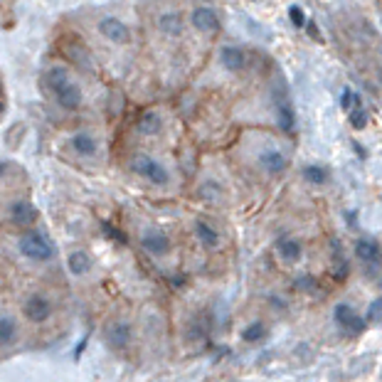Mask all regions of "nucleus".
<instances>
[{
    "instance_id": "f257e3e1",
    "label": "nucleus",
    "mask_w": 382,
    "mask_h": 382,
    "mask_svg": "<svg viewBox=\"0 0 382 382\" xmlns=\"http://www.w3.org/2000/svg\"><path fill=\"white\" fill-rule=\"evenodd\" d=\"M44 84H47V89L52 92L59 109H64V112H77V109L82 107L84 102L82 87L69 77V72L64 67H59V64L49 67L47 72H44Z\"/></svg>"
},
{
    "instance_id": "f03ea898",
    "label": "nucleus",
    "mask_w": 382,
    "mask_h": 382,
    "mask_svg": "<svg viewBox=\"0 0 382 382\" xmlns=\"http://www.w3.org/2000/svg\"><path fill=\"white\" fill-rule=\"evenodd\" d=\"M131 173H136L138 178L148 180L150 185H158V188H163V185L170 183V173L168 168H165L163 163H160L158 158H153V155L148 153H136L131 155Z\"/></svg>"
},
{
    "instance_id": "7ed1b4c3",
    "label": "nucleus",
    "mask_w": 382,
    "mask_h": 382,
    "mask_svg": "<svg viewBox=\"0 0 382 382\" xmlns=\"http://www.w3.org/2000/svg\"><path fill=\"white\" fill-rule=\"evenodd\" d=\"M18 249L30 261H49L54 256V244L49 242L47 234L37 232V229H30V232L20 234Z\"/></svg>"
},
{
    "instance_id": "20e7f679",
    "label": "nucleus",
    "mask_w": 382,
    "mask_h": 382,
    "mask_svg": "<svg viewBox=\"0 0 382 382\" xmlns=\"http://www.w3.org/2000/svg\"><path fill=\"white\" fill-rule=\"evenodd\" d=\"M333 321H335V326H338V328L343 330V333H348V335H360L365 328H368V321H365V316H360L358 311H355V306L345 304V301L335 304Z\"/></svg>"
},
{
    "instance_id": "39448f33",
    "label": "nucleus",
    "mask_w": 382,
    "mask_h": 382,
    "mask_svg": "<svg viewBox=\"0 0 382 382\" xmlns=\"http://www.w3.org/2000/svg\"><path fill=\"white\" fill-rule=\"evenodd\" d=\"M52 301H49V296L40 294V291H35V294H28L23 301V316L30 321V323H47L49 318H52Z\"/></svg>"
},
{
    "instance_id": "423d86ee",
    "label": "nucleus",
    "mask_w": 382,
    "mask_h": 382,
    "mask_svg": "<svg viewBox=\"0 0 382 382\" xmlns=\"http://www.w3.org/2000/svg\"><path fill=\"white\" fill-rule=\"evenodd\" d=\"M131 338H133V328H131L126 318H114L104 328V340H107V345L114 353H124L131 345Z\"/></svg>"
},
{
    "instance_id": "0eeeda50",
    "label": "nucleus",
    "mask_w": 382,
    "mask_h": 382,
    "mask_svg": "<svg viewBox=\"0 0 382 382\" xmlns=\"http://www.w3.org/2000/svg\"><path fill=\"white\" fill-rule=\"evenodd\" d=\"M190 28L198 30L200 35H215L222 28V18L210 5H198V8L190 10Z\"/></svg>"
},
{
    "instance_id": "6e6552de",
    "label": "nucleus",
    "mask_w": 382,
    "mask_h": 382,
    "mask_svg": "<svg viewBox=\"0 0 382 382\" xmlns=\"http://www.w3.org/2000/svg\"><path fill=\"white\" fill-rule=\"evenodd\" d=\"M353 254L358 256L360 261L365 264V269L373 274L382 266V247L375 237H358L353 244Z\"/></svg>"
},
{
    "instance_id": "1a4fd4ad",
    "label": "nucleus",
    "mask_w": 382,
    "mask_h": 382,
    "mask_svg": "<svg viewBox=\"0 0 382 382\" xmlns=\"http://www.w3.org/2000/svg\"><path fill=\"white\" fill-rule=\"evenodd\" d=\"M97 30L104 40H109L112 44H129L131 42V28L117 15H107L97 23Z\"/></svg>"
},
{
    "instance_id": "9d476101",
    "label": "nucleus",
    "mask_w": 382,
    "mask_h": 382,
    "mask_svg": "<svg viewBox=\"0 0 382 382\" xmlns=\"http://www.w3.org/2000/svg\"><path fill=\"white\" fill-rule=\"evenodd\" d=\"M220 64H222L229 74L244 72V69H247V64H249L247 49L239 47V44H234V42L222 44V49H220Z\"/></svg>"
},
{
    "instance_id": "9b49d317",
    "label": "nucleus",
    "mask_w": 382,
    "mask_h": 382,
    "mask_svg": "<svg viewBox=\"0 0 382 382\" xmlns=\"http://www.w3.org/2000/svg\"><path fill=\"white\" fill-rule=\"evenodd\" d=\"M141 247H143V252L150 256H165L170 252V237L163 232V229L148 227L141 232Z\"/></svg>"
},
{
    "instance_id": "f8f14e48",
    "label": "nucleus",
    "mask_w": 382,
    "mask_h": 382,
    "mask_svg": "<svg viewBox=\"0 0 382 382\" xmlns=\"http://www.w3.org/2000/svg\"><path fill=\"white\" fill-rule=\"evenodd\" d=\"M256 160H259V168L266 175H284L289 168V158L281 148H264Z\"/></svg>"
},
{
    "instance_id": "ddd939ff",
    "label": "nucleus",
    "mask_w": 382,
    "mask_h": 382,
    "mask_svg": "<svg viewBox=\"0 0 382 382\" xmlns=\"http://www.w3.org/2000/svg\"><path fill=\"white\" fill-rule=\"evenodd\" d=\"M274 249H276V254L281 256V261H286V264H296V261L304 259V244H301V239L291 237V234L276 237Z\"/></svg>"
},
{
    "instance_id": "4468645a",
    "label": "nucleus",
    "mask_w": 382,
    "mask_h": 382,
    "mask_svg": "<svg viewBox=\"0 0 382 382\" xmlns=\"http://www.w3.org/2000/svg\"><path fill=\"white\" fill-rule=\"evenodd\" d=\"M274 109H276V119H279V126L284 131H294L296 114H294V107H291V102H289V94L284 92V87H279L274 92Z\"/></svg>"
},
{
    "instance_id": "2eb2a0df",
    "label": "nucleus",
    "mask_w": 382,
    "mask_h": 382,
    "mask_svg": "<svg viewBox=\"0 0 382 382\" xmlns=\"http://www.w3.org/2000/svg\"><path fill=\"white\" fill-rule=\"evenodd\" d=\"M69 145H72V150L79 155V158H94V155L99 153L97 136L89 133V131H77V133L69 138Z\"/></svg>"
},
{
    "instance_id": "dca6fc26",
    "label": "nucleus",
    "mask_w": 382,
    "mask_h": 382,
    "mask_svg": "<svg viewBox=\"0 0 382 382\" xmlns=\"http://www.w3.org/2000/svg\"><path fill=\"white\" fill-rule=\"evenodd\" d=\"M193 232H195V239L203 244L208 252H215L220 247V232L208 222V220H195L193 222Z\"/></svg>"
},
{
    "instance_id": "f3484780",
    "label": "nucleus",
    "mask_w": 382,
    "mask_h": 382,
    "mask_svg": "<svg viewBox=\"0 0 382 382\" xmlns=\"http://www.w3.org/2000/svg\"><path fill=\"white\" fill-rule=\"evenodd\" d=\"M155 25H158V30L165 35V37H180L185 30V20L180 13H175V10H168V13H160L158 20H155Z\"/></svg>"
},
{
    "instance_id": "a211bd4d",
    "label": "nucleus",
    "mask_w": 382,
    "mask_h": 382,
    "mask_svg": "<svg viewBox=\"0 0 382 382\" xmlns=\"http://www.w3.org/2000/svg\"><path fill=\"white\" fill-rule=\"evenodd\" d=\"M10 220H13L15 225L28 227V225H32L35 220H37V210H35L28 200H15V203L10 205Z\"/></svg>"
},
{
    "instance_id": "6ab92c4d",
    "label": "nucleus",
    "mask_w": 382,
    "mask_h": 382,
    "mask_svg": "<svg viewBox=\"0 0 382 382\" xmlns=\"http://www.w3.org/2000/svg\"><path fill=\"white\" fill-rule=\"evenodd\" d=\"M67 269L72 276H84L92 271V256H89L84 249H74V252L67 254Z\"/></svg>"
},
{
    "instance_id": "aec40b11",
    "label": "nucleus",
    "mask_w": 382,
    "mask_h": 382,
    "mask_svg": "<svg viewBox=\"0 0 382 382\" xmlns=\"http://www.w3.org/2000/svg\"><path fill=\"white\" fill-rule=\"evenodd\" d=\"M136 129H138L141 136H158L163 131V119H160L158 112H143L136 121Z\"/></svg>"
},
{
    "instance_id": "412c9836",
    "label": "nucleus",
    "mask_w": 382,
    "mask_h": 382,
    "mask_svg": "<svg viewBox=\"0 0 382 382\" xmlns=\"http://www.w3.org/2000/svg\"><path fill=\"white\" fill-rule=\"evenodd\" d=\"M304 180L309 185H316V188H323V185L330 183V170L321 163H309L304 168Z\"/></svg>"
},
{
    "instance_id": "4be33fe9",
    "label": "nucleus",
    "mask_w": 382,
    "mask_h": 382,
    "mask_svg": "<svg viewBox=\"0 0 382 382\" xmlns=\"http://www.w3.org/2000/svg\"><path fill=\"white\" fill-rule=\"evenodd\" d=\"M18 321L15 316H8V314H0V345H13L18 340Z\"/></svg>"
},
{
    "instance_id": "5701e85b",
    "label": "nucleus",
    "mask_w": 382,
    "mask_h": 382,
    "mask_svg": "<svg viewBox=\"0 0 382 382\" xmlns=\"http://www.w3.org/2000/svg\"><path fill=\"white\" fill-rule=\"evenodd\" d=\"M266 335H269V328H266L264 321H252V323L244 326V330H242V340H244V343H249V345L261 343Z\"/></svg>"
},
{
    "instance_id": "b1692460",
    "label": "nucleus",
    "mask_w": 382,
    "mask_h": 382,
    "mask_svg": "<svg viewBox=\"0 0 382 382\" xmlns=\"http://www.w3.org/2000/svg\"><path fill=\"white\" fill-rule=\"evenodd\" d=\"M333 274H335V279L338 281H343L345 276H348V271H350V264H348V259H343V252H340V242L338 239H333Z\"/></svg>"
},
{
    "instance_id": "393cba45",
    "label": "nucleus",
    "mask_w": 382,
    "mask_h": 382,
    "mask_svg": "<svg viewBox=\"0 0 382 382\" xmlns=\"http://www.w3.org/2000/svg\"><path fill=\"white\" fill-rule=\"evenodd\" d=\"M348 121H350V126H353L355 131H363L365 126H368V112L363 109V104H358L355 109H350Z\"/></svg>"
},
{
    "instance_id": "a878e982",
    "label": "nucleus",
    "mask_w": 382,
    "mask_h": 382,
    "mask_svg": "<svg viewBox=\"0 0 382 382\" xmlns=\"http://www.w3.org/2000/svg\"><path fill=\"white\" fill-rule=\"evenodd\" d=\"M365 321H368V323H380V321H382V296H378V299H373L368 304Z\"/></svg>"
},
{
    "instance_id": "bb28decb",
    "label": "nucleus",
    "mask_w": 382,
    "mask_h": 382,
    "mask_svg": "<svg viewBox=\"0 0 382 382\" xmlns=\"http://www.w3.org/2000/svg\"><path fill=\"white\" fill-rule=\"evenodd\" d=\"M358 104H360V97H358V94H355L350 87H345L343 94H340V109H343V112L348 114L350 109H355Z\"/></svg>"
},
{
    "instance_id": "cd10ccee",
    "label": "nucleus",
    "mask_w": 382,
    "mask_h": 382,
    "mask_svg": "<svg viewBox=\"0 0 382 382\" xmlns=\"http://www.w3.org/2000/svg\"><path fill=\"white\" fill-rule=\"evenodd\" d=\"M289 18H291V23H294L296 28H304V25L309 23V18H306V13L299 8V5H291V8H289Z\"/></svg>"
},
{
    "instance_id": "c85d7f7f",
    "label": "nucleus",
    "mask_w": 382,
    "mask_h": 382,
    "mask_svg": "<svg viewBox=\"0 0 382 382\" xmlns=\"http://www.w3.org/2000/svg\"><path fill=\"white\" fill-rule=\"evenodd\" d=\"M104 232H107V234H109V237H112V239H119V242H126V239H124V234L119 232V229H114V227H112V225H109V222H104Z\"/></svg>"
},
{
    "instance_id": "c756f323",
    "label": "nucleus",
    "mask_w": 382,
    "mask_h": 382,
    "mask_svg": "<svg viewBox=\"0 0 382 382\" xmlns=\"http://www.w3.org/2000/svg\"><path fill=\"white\" fill-rule=\"evenodd\" d=\"M296 286H299V289H316V281L311 279L309 274H304L299 281H296Z\"/></svg>"
},
{
    "instance_id": "7c9ffc66",
    "label": "nucleus",
    "mask_w": 382,
    "mask_h": 382,
    "mask_svg": "<svg viewBox=\"0 0 382 382\" xmlns=\"http://www.w3.org/2000/svg\"><path fill=\"white\" fill-rule=\"evenodd\" d=\"M269 304L274 306V309H279V311H284V309H286V301H284V299H279V294H271V296H269Z\"/></svg>"
},
{
    "instance_id": "2f4dec72",
    "label": "nucleus",
    "mask_w": 382,
    "mask_h": 382,
    "mask_svg": "<svg viewBox=\"0 0 382 382\" xmlns=\"http://www.w3.org/2000/svg\"><path fill=\"white\" fill-rule=\"evenodd\" d=\"M8 168H10V165L5 163V160H0V178H3V175L8 173Z\"/></svg>"
},
{
    "instance_id": "473e14b6",
    "label": "nucleus",
    "mask_w": 382,
    "mask_h": 382,
    "mask_svg": "<svg viewBox=\"0 0 382 382\" xmlns=\"http://www.w3.org/2000/svg\"><path fill=\"white\" fill-rule=\"evenodd\" d=\"M0 114H3V92H0Z\"/></svg>"
}]
</instances>
